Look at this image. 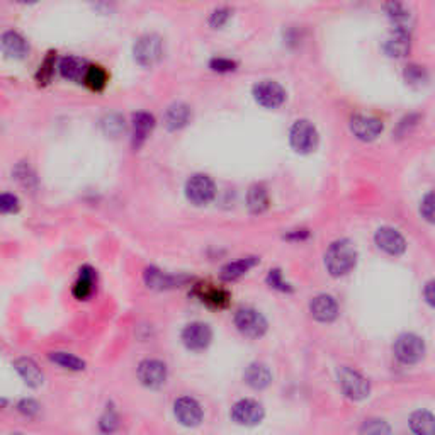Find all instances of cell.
Segmentation results:
<instances>
[{
    "instance_id": "cell-1",
    "label": "cell",
    "mask_w": 435,
    "mask_h": 435,
    "mask_svg": "<svg viewBox=\"0 0 435 435\" xmlns=\"http://www.w3.org/2000/svg\"><path fill=\"white\" fill-rule=\"evenodd\" d=\"M357 264V250L354 243L347 238H342L333 242L325 253V267L330 276L342 277L356 267Z\"/></svg>"
},
{
    "instance_id": "cell-2",
    "label": "cell",
    "mask_w": 435,
    "mask_h": 435,
    "mask_svg": "<svg viewBox=\"0 0 435 435\" xmlns=\"http://www.w3.org/2000/svg\"><path fill=\"white\" fill-rule=\"evenodd\" d=\"M133 57L139 66H145V69L155 66L163 57L162 37L157 35H145L138 37L133 46Z\"/></svg>"
},
{
    "instance_id": "cell-3",
    "label": "cell",
    "mask_w": 435,
    "mask_h": 435,
    "mask_svg": "<svg viewBox=\"0 0 435 435\" xmlns=\"http://www.w3.org/2000/svg\"><path fill=\"white\" fill-rule=\"evenodd\" d=\"M393 352L403 364H418L425 357V342L415 333H403L393 345Z\"/></svg>"
},
{
    "instance_id": "cell-4",
    "label": "cell",
    "mask_w": 435,
    "mask_h": 435,
    "mask_svg": "<svg viewBox=\"0 0 435 435\" xmlns=\"http://www.w3.org/2000/svg\"><path fill=\"white\" fill-rule=\"evenodd\" d=\"M289 141L294 151L301 155H308L315 151L318 146V131L310 121L299 120L293 124L289 131Z\"/></svg>"
},
{
    "instance_id": "cell-5",
    "label": "cell",
    "mask_w": 435,
    "mask_h": 435,
    "mask_svg": "<svg viewBox=\"0 0 435 435\" xmlns=\"http://www.w3.org/2000/svg\"><path fill=\"white\" fill-rule=\"evenodd\" d=\"M337 378H339V384L342 388V391L345 393V396L350 400H366L371 393V384L367 379L357 371L350 369V367H340L339 373H337Z\"/></svg>"
},
{
    "instance_id": "cell-6",
    "label": "cell",
    "mask_w": 435,
    "mask_h": 435,
    "mask_svg": "<svg viewBox=\"0 0 435 435\" xmlns=\"http://www.w3.org/2000/svg\"><path fill=\"white\" fill-rule=\"evenodd\" d=\"M185 197L194 206H206L214 199L216 185L211 180L209 175L196 174L185 182Z\"/></svg>"
},
{
    "instance_id": "cell-7",
    "label": "cell",
    "mask_w": 435,
    "mask_h": 435,
    "mask_svg": "<svg viewBox=\"0 0 435 435\" xmlns=\"http://www.w3.org/2000/svg\"><path fill=\"white\" fill-rule=\"evenodd\" d=\"M235 327L248 339H260L267 332V320L253 308H242L235 315Z\"/></svg>"
},
{
    "instance_id": "cell-8",
    "label": "cell",
    "mask_w": 435,
    "mask_h": 435,
    "mask_svg": "<svg viewBox=\"0 0 435 435\" xmlns=\"http://www.w3.org/2000/svg\"><path fill=\"white\" fill-rule=\"evenodd\" d=\"M253 99L265 109H277L284 104L286 91L274 80H262L253 86Z\"/></svg>"
},
{
    "instance_id": "cell-9",
    "label": "cell",
    "mask_w": 435,
    "mask_h": 435,
    "mask_svg": "<svg viewBox=\"0 0 435 435\" xmlns=\"http://www.w3.org/2000/svg\"><path fill=\"white\" fill-rule=\"evenodd\" d=\"M167 366L158 359H145L138 364L139 383L150 390H157L167 381Z\"/></svg>"
},
{
    "instance_id": "cell-10",
    "label": "cell",
    "mask_w": 435,
    "mask_h": 435,
    "mask_svg": "<svg viewBox=\"0 0 435 435\" xmlns=\"http://www.w3.org/2000/svg\"><path fill=\"white\" fill-rule=\"evenodd\" d=\"M264 407L255 400H240L231 408V418L235 424L245 427L259 425L264 420Z\"/></svg>"
},
{
    "instance_id": "cell-11",
    "label": "cell",
    "mask_w": 435,
    "mask_h": 435,
    "mask_svg": "<svg viewBox=\"0 0 435 435\" xmlns=\"http://www.w3.org/2000/svg\"><path fill=\"white\" fill-rule=\"evenodd\" d=\"M211 340H213V332H211L209 325L202 322L189 323L182 330V344L192 352H201V350L208 349Z\"/></svg>"
},
{
    "instance_id": "cell-12",
    "label": "cell",
    "mask_w": 435,
    "mask_h": 435,
    "mask_svg": "<svg viewBox=\"0 0 435 435\" xmlns=\"http://www.w3.org/2000/svg\"><path fill=\"white\" fill-rule=\"evenodd\" d=\"M0 52L11 60H24L29 54V43L21 33L9 29L0 35Z\"/></svg>"
},
{
    "instance_id": "cell-13",
    "label": "cell",
    "mask_w": 435,
    "mask_h": 435,
    "mask_svg": "<svg viewBox=\"0 0 435 435\" xmlns=\"http://www.w3.org/2000/svg\"><path fill=\"white\" fill-rule=\"evenodd\" d=\"M376 245H378L381 250H384L390 255H403L405 250H407V240L403 238V235L400 233L398 230L391 226H383L376 231L374 235Z\"/></svg>"
},
{
    "instance_id": "cell-14",
    "label": "cell",
    "mask_w": 435,
    "mask_h": 435,
    "mask_svg": "<svg viewBox=\"0 0 435 435\" xmlns=\"http://www.w3.org/2000/svg\"><path fill=\"white\" fill-rule=\"evenodd\" d=\"M143 281L150 289L155 291H167L174 289V287H180L189 281L187 276H172V274L162 272L157 267H146L143 272Z\"/></svg>"
},
{
    "instance_id": "cell-15",
    "label": "cell",
    "mask_w": 435,
    "mask_h": 435,
    "mask_svg": "<svg viewBox=\"0 0 435 435\" xmlns=\"http://www.w3.org/2000/svg\"><path fill=\"white\" fill-rule=\"evenodd\" d=\"M174 415L180 425L197 427L202 422V408L191 396H182L174 403Z\"/></svg>"
},
{
    "instance_id": "cell-16",
    "label": "cell",
    "mask_w": 435,
    "mask_h": 435,
    "mask_svg": "<svg viewBox=\"0 0 435 435\" xmlns=\"http://www.w3.org/2000/svg\"><path fill=\"white\" fill-rule=\"evenodd\" d=\"M350 131L354 137L361 141H373L383 133V122L378 117L366 116V114H356L350 120Z\"/></svg>"
},
{
    "instance_id": "cell-17",
    "label": "cell",
    "mask_w": 435,
    "mask_h": 435,
    "mask_svg": "<svg viewBox=\"0 0 435 435\" xmlns=\"http://www.w3.org/2000/svg\"><path fill=\"white\" fill-rule=\"evenodd\" d=\"M310 313L318 322L330 323L339 316V305L330 294H318V296L311 299Z\"/></svg>"
},
{
    "instance_id": "cell-18",
    "label": "cell",
    "mask_w": 435,
    "mask_h": 435,
    "mask_svg": "<svg viewBox=\"0 0 435 435\" xmlns=\"http://www.w3.org/2000/svg\"><path fill=\"white\" fill-rule=\"evenodd\" d=\"M384 53L390 58H403L410 52V31L408 28H395L383 45Z\"/></svg>"
},
{
    "instance_id": "cell-19",
    "label": "cell",
    "mask_w": 435,
    "mask_h": 435,
    "mask_svg": "<svg viewBox=\"0 0 435 435\" xmlns=\"http://www.w3.org/2000/svg\"><path fill=\"white\" fill-rule=\"evenodd\" d=\"M14 369L23 378V381L28 384L29 388H40L45 383V374L40 369V366L33 361L31 357H18L12 362Z\"/></svg>"
},
{
    "instance_id": "cell-20",
    "label": "cell",
    "mask_w": 435,
    "mask_h": 435,
    "mask_svg": "<svg viewBox=\"0 0 435 435\" xmlns=\"http://www.w3.org/2000/svg\"><path fill=\"white\" fill-rule=\"evenodd\" d=\"M191 108L184 103H174L163 112V126L168 131H179L191 122Z\"/></svg>"
},
{
    "instance_id": "cell-21",
    "label": "cell",
    "mask_w": 435,
    "mask_h": 435,
    "mask_svg": "<svg viewBox=\"0 0 435 435\" xmlns=\"http://www.w3.org/2000/svg\"><path fill=\"white\" fill-rule=\"evenodd\" d=\"M87 62L80 57H74V54H69V57H63L60 63H58V70H60V75L65 80H70V82L75 83H82L83 77H86L87 71Z\"/></svg>"
},
{
    "instance_id": "cell-22",
    "label": "cell",
    "mask_w": 435,
    "mask_h": 435,
    "mask_svg": "<svg viewBox=\"0 0 435 435\" xmlns=\"http://www.w3.org/2000/svg\"><path fill=\"white\" fill-rule=\"evenodd\" d=\"M131 126H133V146L134 150H138L146 141V138L150 137L151 131H153L155 117L150 112H137L133 114Z\"/></svg>"
},
{
    "instance_id": "cell-23",
    "label": "cell",
    "mask_w": 435,
    "mask_h": 435,
    "mask_svg": "<svg viewBox=\"0 0 435 435\" xmlns=\"http://www.w3.org/2000/svg\"><path fill=\"white\" fill-rule=\"evenodd\" d=\"M243 379H245V383L252 388V390L262 391V390H265L270 383H272V373H270V369L265 364L253 362V364H250L247 369H245Z\"/></svg>"
},
{
    "instance_id": "cell-24",
    "label": "cell",
    "mask_w": 435,
    "mask_h": 435,
    "mask_svg": "<svg viewBox=\"0 0 435 435\" xmlns=\"http://www.w3.org/2000/svg\"><path fill=\"white\" fill-rule=\"evenodd\" d=\"M95 282H97L95 270L86 265V267L80 269L79 279L74 284V291H71V293H74V296L80 299V301H86V299H88L92 294H94Z\"/></svg>"
},
{
    "instance_id": "cell-25",
    "label": "cell",
    "mask_w": 435,
    "mask_h": 435,
    "mask_svg": "<svg viewBox=\"0 0 435 435\" xmlns=\"http://www.w3.org/2000/svg\"><path fill=\"white\" fill-rule=\"evenodd\" d=\"M259 264V259L257 257H245V259H240V260H235V262H230V264H226L225 267L221 269V276L223 281H236V279H240L242 276H245V274L250 270L253 265Z\"/></svg>"
},
{
    "instance_id": "cell-26",
    "label": "cell",
    "mask_w": 435,
    "mask_h": 435,
    "mask_svg": "<svg viewBox=\"0 0 435 435\" xmlns=\"http://www.w3.org/2000/svg\"><path fill=\"white\" fill-rule=\"evenodd\" d=\"M248 209L252 214H262L269 208V192L264 185H253L247 194Z\"/></svg>"
},
{
    "instance_id": "cell-27",
    "label": "cell",
    "mask_w": 435,
    "mask_h": 435,
    "mask_svg": "<svg viewBox=\"0 0 435 435\" xmlns=\"http://www.w3.org/2000/svg\"><path fill=\"white\" fill-rule=\"evenodd\" d=\"M410 427L418 435H434L435 434V418L430 412L420 410L410 418Z\"/></svg>"
},
{
    "instance_id": "cell-28",
    "label": "cell",
    "mask_w": 435,
    "mask_h": 435,
    "mask_svg": "<svg viewBox=\"0 0 435 435\" xmlns=\"http://www.w3.org/2000/svg\"><path fill=\"white\" fill-rule=\"evenodd\" d=\"M384 11H386L391 23L395 24V28H407L410 14L401 0H388V2L384 4Z\"/></svg>"
},
{
    "instance_id": "cell-29",
    "label": "cell",
    "mask_w": 435,
    "mask_h": 435,
    "mask_svg": "<svg viewBox=\"0 0 435 435\" xmlns=\"http://www.w3.org/2000/svg\"><path fill=\"white\" fill-rule=\"evenodd\" d=\"M108 71H105L103 66L99 65H88L86 77H83V83L94 92L104 91V87L108 86Z\"/></svg>"
},
{
    "instance_id": "cell-30",
    "label": "cell",
    "mask_w": 435,
    "mask_h": 435,
    "mask_svg": "<svg viewBox=\"0 0 435 435\" xmlns=\"http://www.w3.org/2000/svg\"><path fill=\"white\" fill-rule=\"evenodd\" d=\"M201 299L202 303L211 308H216V310H223L230 303V294L225 289H218V287H202L201 289Z\"/></svg>"
},
{
    "instance_id": "cell-31",
    "label": "cell",
    "mask_w": 435,
    "mask_h": 435,
    "mask_svg": "<svg viewBox=\"0 0 435 435\" xmlns=\"http://www.w3.org/2000/svg\"><path fill=\"white\" fill-rule=\"evenodd\" d=\"M50 361L54 362V364H58L63 369H69V371H83L86 369V361H82V359L74 356V354L69 352H50L48 354Z\"/></svg>"
},
{
    "instance_id": "cell-32",
    "label": "cell",
    "mask_w": 435,
    "mask_h": 435,
    "mask_svg": "<svg viewBox=\"0 0 435 435\" xmlns=\"http://www.w3.org/2000/svg\"><path fill=\"white\" fill-rule=\"evenodd\" d=\"M405 80H407L410 86L422 87V86H425L427 82H429V75H427L424 66L410 65V66H407V70H405Z\"/></svg>"
},
{
    "instance_id": "cell-33",
    "label": "cell",
    "mask_w": 435,
    "mask_h": 435,
    "mask_svg": "<svg viewBox=\"0 0 435 435\" xmlns=\"http://www.w3.org/2000/svg\"><path fill=\"white\" fill-rule=\"evenodd\" d=\"M99 427H100V430L105 434H111L117 429V427H120V417H117V413L114 412V408L105 410L104 415L100 417Z\"/></svg>"
},
{
    "instance_id": "cell-34",
    "label": "cell",
    "mask_w": 435,
    "mask_h": 435,
    "mask_svg": "<svg viewBox=\"0 0 435 435\" xmlns=\"http://www.w3.org/2000/svg\"><path fill=\"white\" fill-rule=\"evenodd\" d=\"M267 284L270 287H274V289L282 291V293H291V291H293V286H291L289 282H286L284 279H282V272L279 269L270 270L269 276H267Z\"/></svg>"
},
{
    "instance_id": "cell-35",
    "label": "cell",
    "mask_w": 435,
    "mask_h": 435,
    "mask_svg": "<svg viewBox=\"0 0 435 435\" xmlns=\"http://www.w3.org/2000/svg\"><path fill=\"white\" fill-rule=\"evenodd\" d=\"M103 128L105 134H111V137H117L121 131H124V121L121 120L117 114H111L103 121Z\"/></svg>"
},
{
    "instance_id": "cell-36",
    "label": "cell",
    "mask_w": 435,
    "mask_h": 435,
    "mask_svg": "<svg viewBox=\"0 0 435 435\" xmlns=\"http://www.w3.org/2000/svg\"><path fill=\"white\" fill-rule=\"evenodd\" d=\"M19 209V197L11 192L0 194V214H12Z\"/></svg>"
},
{
    "instance_id": "cell-37",
    "label": "cell",
    "mask_w": 435,
    "mask_h": 435,
    "mask_svg": "<svg viewBox=\"0 0 435 435\" xmlns=\"http://www.w3.org/2000/svg\"><path fill=\"white\" fill-rule=\"evenodd\" d=\"M12 175H14L21 184L26 185V187H31V182H36L35 174H33L31 168H29L26 163H19V166L16 167V170L12 172Z\"/></svg>"
},
{
    "instance_id": "cell-38",
    "label": "cell",
    "mask_w": 435,
    "mask_h": 435,
    "mask_svg": "<svg viewBox=\"0 0 435 435\" xmlns=\"http://www.w3.org/2000/svg\"><path fill=\"white\" fill-rule=\"evenodd\" d=\"M361 432L379 435V434H390L391 429H390V425H386V422H383V420H367L366 424L362 425Z\"/></svg>"
},
{
    "instance_id": "cell-39",
    "label": "cell",
    "mask_w": 435,
    "mask_h": 435,
    "mask_svg": "<svg viewBox=\"0 0 435 435\" xmlns=\"http://www.w3.org/2000/svg\"><path fill=\"white\" fill-rule=\"evenodd\" d=\"M18 412L21 413V415L33 418V417H36L37 413H40V405H37L35 400L24 398L18 403Z\"/></svg>"
},
{
    "instance_id": "cell-40",
    "label": "cell",
    "mask_w": 435,
    "mask_h": 435,
    "mask_svg": "<svg viewBox=\"0 0 435 435\" xmlns=\"http://www.w3.org/2000/svg\"><path fill=\"white\" fill-rule=\"evenodd\" d=\"M420 213L427 221H434V192H429L420 202Z\"/></svg>"
},
{
    "instance_id": "cell-41",
    "label": "cell",
    "mask_w": 435,
    "mask_h": 435,
    "mask_svg": "<svg viewBox=\"0 0 435 435\" xmlns=\"http://www.w3.org/2000/svg\"><path fill=\"white\" fill-rule=\"evenodd\" d=\"M53 69H54V60L53 57H48L43 62V65L40 66V71H37V80H40V83H48V80L52 79L53 75Z\"/></svg>"
},
{
    "instance_id": "cell-42",
    "label": "cell",
    "mask_w": 435,
    "mask_h": 435,
    "mask_svg": "<svg viewBox=\"0 0 435 435\" xmlns=\"http://www.w3.org/2000/svg\"><path fill=\"white\" fill-rule=\"evenodd\" d=\"M209 66L219 74H226V71H233L236 69V63L228 60V58H214V60H211Z\"/></svg>"
},
{
    "instance_id": "cell-43",
    "label": "cell",
    "mask_w": 435,
    "mask_h": 435,
    "mask_svg": "<svg viewBox=\"0 0 435 435\" xmlns=\"http://www.w3.org/2000/svg\"><path fill=\"white\" fill-rule=\"evenodd\" d=\"M228 18H230V11H228V9L214 11L213 16H211V19H209V24L213 28H221L223 24H225L228 21Z\"/></svg>"
},
{
    "instance_id": "cell-44",
    "label": "cell",
    "mask_w": 435,
    "mask_h": 435,
    "mask_svg": "<svg viewBox=\"0 0 435 435\" xmlns=\"http://www.w3.org/2000/svg\"><path fill=\"white\" fill-rule=\"evenodd\" d=\"M424 296H425V301L429 303V306H434V281H429L425 284Z\"/></svg>"
},
{
    "instance_id": "cell-45",
    "label": "cell",
    "mask_w": 435,
    "mask_h": 435,
    "mask_svg": "<svg viewBox=\"0 0 435 435\" xmlns=\"http://www.w3.org/2000/svg\"><path fill=\"white\" fill-rule=\"evenodd\" d=\"M308 236H310V231L308 230H296V231H291L289 235H286L287 240H306Z\"/></svg>"
},
{
    "instance_id": "cell-46",
    "label": "cell",
    "mask_w": 435,
    "mask_h": 435,
    "mask_svg": "<svg viewBox=\"0 0 435 435\" xmlns=\"http://www.w3.org/2000/svg\"><path fill=\"white\" fill-rule=\"evenodd\" d=\"M7 403H9V401H7L6 398H0V412L7 407Z\"/></svg>"
},
{
    "instance_id": "cell-47",
    "label": "cell",
    "mask_w": 435,
    "mask_h": 435,
    "mask_svg": "<svg viewBox=\"0 0 435 435\" xmlns=\"http://www.w3.org/2000/svg\"><path fill=\"white\" fill-rule=\"evenodd\" d=\"M19 4H36L37 0H18Z\"/></svg>"
}]
</instances>
